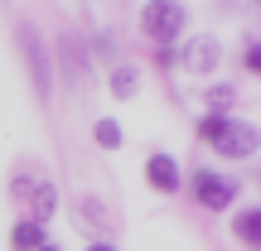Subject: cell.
<instances>
[{
	"label": "cell",
	"instance_id": "9c48e42d",
	"mask_svg": "<svg viewBox=\"0 0 261 251\" xmlns=\"http://www.w3.org/2000/svg\"><path fill=\"white\" fill-rule=\"evenodd\" d=\"M77 217H83L87 227H97V232H116V227H121V222H116V213H112V208H102L97 198H83V203H77Z\"/></svg>",
	"mask_w": 261,
	"mask_h": 251
},
{
	"label": "cell",
	"instance_id": "8992f818",
	"mask_svg": "<svg viewBox=\"0 0 261 251\" xmlns=\"http://www.w3.org/2000/svg\"><path fill=\"white\" fill-rule=\"evenodd\" d=\"M145 179L160 188V193H174V188H179V169H174V155L155 150V155L145 159Z\"/></svg>",
	"mask_w": 261,
	"mask_h": 251
},
{
	"label": "cell",
	"instance_id": "9a60e30c",
	"mask_svg": "<svg viewBox=\"0 0 261 251\" xmlns=\"http://www.w3.org/2000/svg\"><path fill=\"white\" fill-rule=\"evenodd\" d=\"M92 140H97V145H102V150H121V126H116V121H97L92 126Z\"/></svg>",
	"mask_w": 261,
	"mask_h": 251
},
{
	"label": "cell",
	"instance_id": "7c38bea8",
	"mask_svg": "<svg viewBox=\"0 0 261 251\" xmlns=\"http://www.w3.org/2000/svg\"><path fill=\"white\" fill-rule=\"evenodd\" d=\"M232 232H237V242L256 246L261 242V213H256V208H242V213L232 217Z\"/></svg>",
	"mask_w": 261,
	"mask_h": 251
},
{
	"label": "cell",
	"instance_id": "2e32d148",
	"mask_svg": "<svg viewBox=\"0 0 261 251\" xmlns=\"http://www.w3.org/2000/svg\"><path fill=\"white\" fill-rule=\"evenodd\" d=\"M97 53H102V58H116V39L112 34H97Z\"/></svg>",
	"mask_w": 261,
	"mask_h": 251
},
{
	"label": "cell",
	"instance_id": "277c9868",
	"mask_svg": "<svg viewBox=\"0 0 261 251\" xmlns=\"http://www.w3.org/2000/svg\"><path fill=\"white\" fill-rule=\"evenodd\" d=\"M213 150H218L223 159H252V155H256V126H247V121H227L223 140H218Z\"/></svg>",
	"mask_w": 261,
	"mask_h": 251
},
{
	"label": "cell",
	"instance_id": "4fadbf2b",
	"mask_svg": "<svg viewBox=\"0 0 261 251\" xmlns=\"http://www.w3.org/2000/svg\"><path fill=\"white\" fill-rule=\"evenodd\" d=\"M203 102H208V111H213V116H223L227 106L237 102V87H227V82H213V87L203 92Z\"/></svg>",
	"mask_w": 261,
	"mask_h": 251
},
{
	"label": "cell",
	"instance_id": "3957f363",
	"mask_svg": "<svg viewBox=\"0 0 261 251\" xmlns=\"http://www.w3.org/2000/svg\"><path fill=\"white\" fill-rule=\"evenodd\" d=\"M189 188H194V203L208 208V213H223L237 198V179H223V174H213V169H198Z\"/></svg>",
	"mask_w": 261,
	"mask_h": 251
},
{
	"label": "cell",
	"instance_id": "8fae6325",
	"mask_svg": "<svg viewBox=\"0 0 261 251\" xmlns=\"http://www.w3.org/2000/svg\"><path fill=\"white\" fill-rule=\"evenodd\" d=\"M140 92V73L130 63H116L112 68V97H121V102H130V97Z\"/></svg>",
	"mask_w": 261,
	"mask_h": 251
},
{
	"label": "cell",
	"instance_id": "ba28073f",
	"mask_svg": "<svg viewBox=\"0 0 261 251\" xmlns=\"http://www.w3.org/2000/svg\"><path fill=\"white\" fill-rule=\"evenodd\" d=\"M63 73H68V82H83L87 77V48L73 34H63Z\"/></svg>",
	"mask_w": 261,
	"mask_h": 251
},
{
	"label": "cell",
	"instance_id": "5b68a950",
	"mask_svg": "<svg viewBox=\"0 0 261 251\" xmlns=\"http://www.w3.org/2000/svg\"><path fill=\"white\" fill-rule=\"evenodd\" d=\"M174 58L189 68V73H213L218 58H223V48H218V39H213V34H198V39H189L184 53H174Z\"/></svg>",
	"mask_w": 261,
	"mask_h": 251
},
{
	"label": "cell",
	"instance_id": "5bb4252c",
	"mask_svg": "<svg viewBox=\"0 0 261 251\" xmlns=\"http://www.w3.org/2000/svg\"><path fill=\"white\" fill-rule=\"evenodd\" d=\"M227 121H232V116H198L194 121V130H198V140H208V145H218V140H223V130H227Z\"/></svg>",
	"mask_w": 261,
	"mask_h": 251
},
{
	"label": "cell",
	"instance_id": "d6986e66",
	"mask_svg": "<svg viewBox=\"0 0 261 251\" xmlns=\"http://www.w3.org/2000/svg\"><path fill=\"white\" fill-rule=\"evenodd\" d=\"M39 251H58V246H54V242H48V246H39Z\"/></svg>",
	"mask_w": 261,
	"mask_h": 251
},
{
	"label": "cell",
	"instance_id": "7a4b0ae2",
	"mask_svg": "<svg viewBox=\"0 0 261 251\" xmlns=\"http://www.w3.org/2000/svg\"><path fill=\"white\" fill-rule=\"evenodd\" d=\"M184 24H189V10L179 5V0H155V5L140 10V29H145L150 39H160V44H169Z\"/></svg>",
	"mask_w": 261,
	"mask_h": 251
},
{
	"label": "cell",
	"instance_id": "e0dca14e",
	"mask_svg": "<svg viewBox=\"0 0 261 251\" xmlns=\"http://www.w3.org/2000/svg\"><path fill=\"white\" fill-rule=\"evenodd\" d=\"M247 68H252V73H261V48H256V39L247 44Z\"/></svg>",
	"mask_w": 261,
	"mask_h": 251
},
{
	"label": "cell",
	"instance_id": "ac0fdd59",
	"mask_svg": "<svg viewBox=\"0 0 261 251\" xmlns=\"http://www.w3.org/2000/svg\"><path fill=\"white\" fill-rule=\"evenodd\" d=\"M87 251H116L112 242H92V246H87Z\"/></svg>",
	"mask_w": 261,
	"mask_h": 251
},
{
	"label": "cell",
	"instance_id": "6da1fadb",
	"mask_svg": "<svg viewBox=\"0 0 261 251\" xmlns=\"http://www.w3.org/2000/svg\"><path fill=\"white\" fill-rule=\"evenodd\" d=\"M15 39H19V53H24L34 97H39V102H48V97H54V63H48V48H44V39H39V29L34 24H19Z\"/></svg>",
	"mask_w": 261,
	"mask_h": 251
},
{
	"label": "cell",
	"instance_id": "30bf717a",
	"mask_svg": "<svg viewBox=\"0 0 261 251\" xmlns=\"http://www.w3.org/2000/svg\"><path fill=\"white\" fill-rule=\"evenodd\" d=\"M29 203H34V222H48V217H54V208H58V188L48 184V179H39L34 193H29Z\"/></svg>",
	"mask_w": 261,
	"mask_h": 251
},
{
	"label": "cell",
	"instance_id": "52a82bcc",
	"mask_svg": "<svg viewBox=\"0 0 261 251\" xmlns=\"http://www.w3.org/2000/svg\"><path fill=\"white\" fill-rule=\"evenodd\" d=\"M39 246H48L44 222L24 217V222H15V227H10V251H39Z\"/></svg>",
	"mask_w": 261,
	"mask_h": 251
}]
</instances>
